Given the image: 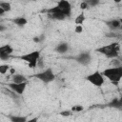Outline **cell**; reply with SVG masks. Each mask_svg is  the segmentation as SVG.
<instances>
[{"label": "cell", "instance_id": "cell-1", "mask_svg": "<svg viewBox=\"0 0 122 122\" xmlns=\"http://www.w3.org/2000/svg\"><path fill=\"white\" fill-rule=\"evenodd\" d=\"M120 50H121L120 44L118 42L114 41L108 45H104V46L97 48L95 50V51L99 52L100 54L104 55L105 57H107L109 59H112V58L118 57L120 55Z\"/></svg>", "mask_w": 122, "mask_h": 122}, {"label": "cell", "instance_id": "cell-2", "mask_svg": "<svg viewBox=\"0 0 122 122\" xmlns=\"http://www.w3.org/2000/svg\"><path fill=\"white\" fill-rule=\"evenodd\" d=\"M47 13H53V12H60L65 14L67 17H70L72 12L71 4L69 0H58L57 4L54 7H51L45 10Z\"/></svg>", "mask_w": 122, "mask_h": 122}, {"label": "cell", "instance_id": "cell-3", "mask_svg": "<svg viewBox=\"0 0 122 122\" xmlns=\"http://www.w3.org/2000/svg\"><path fill=\"white\" fill-rule=\"evenodd\" d=\"M102 73L112 83L117 85L121 81V79H122V66L111 67V68L105 69L102 71Z\"/></svg>", "mask_w": 122, "mask_h": 122}, {"label": "cell", "instance_id": "cell-4", "mask_svg": "<svg viewBox=\"0 0 122 122\" xmlns=\"http://www.w3.org/2000/svg\"><path fill=\"white\" fill-rule=\"evenodd\" d=\"M40 57H41L40 51H32L27 52V53L19 56V58L21 60H23L24 62H26L28 64L29 68H30V69L37 68V62Z\"/></svg>", "mask_w": 122, "mask_h": 122}, {"label": "cell", "instance_id": "cell-5", "mask_svg": "<svg viewBox=\"0 0 122 122\" xmlns=\"http://www.w3.org/2000/svg\"><path fill=\"white\" fill-rule=\"evenodd\" d=\"M33 76L36 79L40 80L41 82H43L45 84H49V83L54 81L55 78H56V74L54 73L52 68H51V67H48L46 69H43L41 71L37 72Z\"/></svg>", "mask_w": 122, "mask_h": 122}, {"label": "cell", "instance_id": "cell-6", "mask_svg": "<svg viewBox=\"0 0 122 122\" xmlns=\"http://www.w3.org/2000/svg\"><path fill=\"white\" fill-rule=\"evenodd\" d=\"M86 80L89 83H91L92 86L100 88L105 83V76L103 75L102 71H94L93 72H92V73H90L86 76Z\"/></svg>", "mask_w": 122, "mask_h": 122}, {"label": "cell", "instance_id": "cell-7", "mask_svg": "<svg viewBox=\"0 0 122 122\" xmlns=\"http://www.w3.org/2000/svg\"><path fill=\"white\" fill-rule=\"evenodd\" d=\"M92 59V54H91L89 51H82V52L78 53V54L74 57V60H75L78 64H80V65H82V66H85V67H86V66H89V65L91 64Z\"/></svg>", "mask_w": 122, "mask_h": 122}, {"label": "cell", "instance_id": "cell-8", "mask_svg": "<svg viewBox=\"0 0 122 122\" xmlns=\"http://www.w3.org/2000/svg\"><path fill=\"white\" fill-rule=\"evenodd\" d=\"M27 86H28V82H22V83L10 82V83H8V88L10 89L11 91H13L18 95H23L24 94V92L27 89Z\"/></svg>", "mask_w": 122, "mask_h": 122}, {"label": "cell", "instance_id": "cell-9", "mask_svg": "<svg viewBox=\"0 0 122 122\" xmlns=\"http://www.w3.org/2000/svg\"><path fill=\"white\" fill-rule=\"evenodd\" d=\"M13 52V48L7 44V45H3L0 47V59L1 61H6L10 58V54Z\"/></svg>", "mask_w": 122, "mask_h": 122}, {"label": "cell", "instance_id": "cell-10", "mask_svg": "<svg viewBox=\"0 0 122 122\" xmlns=\"http://www.w3.org/2000/svg\"><path fill=\"white\" fill-rule=\"evenodd\" d=\"M106 26L111 31H120V19L113 18L106 21Z\"/></svg>", "mask_w": 122, "mask_h": 122}, {"label": "cell", "instance_id": "cell-11", "mask_svg": "<svg viewBox=\"0 0 122 122\" xmlns=\"http://www.w3.org/2000/svg\"><path fill=\"white\" fill-rule=\"evenodd\" d=\"M69 51H70V45H69V43H67L65 41L58 43L54 48V51L59 53V54H65Z\"/></svg>", "mask_w": 122, "mask_h": 122}, {"label": "cell", "instance_id": "cell-12", "mask_svg": "<svg viewBox=\"0 0 122 122\" xmlns=\"http://www.w3.org/2000/svg\"><path fill=\"white\" fill-rule=\"evenodd\" d=\"M12 23H14L17 27L19 28H24L27 24H28V19L25 17V16H18V17H15L13 18L12 20Z\"/></svg>", "mask_w": 122, "mask_h": 122}, {"label": "cell", "instance_id": "cell-13", "mask_svg": "<svg viewBox=\"0 0 122 122\" xmlns=\"http://www.w3.org/2000/svg\"><path fill=\"white\" fill-rule=\"evenodd\" d=\"M11 82L14 83H22V82H28V79L26 77V75L22 74V73H13L11 75Z\"/></svg>", "mask_w": 122, "mask_h": 122}, {"label": "cell", "instance_id": "cell-14", "mask_svg": "<svg viewBox=\"0 0 122 122\" xmlns=\"http://www.w3.org/2000/svg\"><path fill=\"white\" fill-rule=\"evenodd\" d=\"M109 107L111 108H114V109H118L120 111H122V95L120 96V98H114L112 99L109 104Z\"/></svg>", "mask_w": 122, "mask_h": 122}, {"label": "cell", "instance_id": "cell-15", "mask_svg": "<svg viewBox=\"0 0 122 122\" xmlns=\"http://www.w3.org/2000/svg\"><path fill=\"white\" fill-rule=\"evenodd\" d=\"M48 17L51 18V20H55V21H64L66 20L68 17L60 12H53V13H48Z\"/></svg>", "mask_w": 122, "mask_h": 122}, {"label": "cell", "instance_id": "cell-16", "mask_svg": "<svg viewBox=\"0 0 122 122\" xmlns=\"http://www.w3.org/2000/svg\"><path fill=\"white\" fill-rule=\"evenodd\" d=\"M8 118L11 122H27L29 120L27 116H19V115H15V114L9 115Z\"/></svg>", "mask_w": 122, "mask_h": 122}, {"label": "cell", "instance_id": "cell-17", "mask_svg": "<svg viewBox=\"0 0 122 122\" xmlns=\"http://www.w3.org/2000/svg\"><path fill=\"white\" fill-rule=\"evenodd\" d=\"M85 20H86V16H85V14H84V12H81V13H79V14L75 17L74 23H75V25H82V24L85 22Z\"/></svg>", "mask_w": 122, "mask_h": 122}, {"label": "cell", "instance_id": "cell-18", "mask_svg": "<svg viewBox=\"0 0 122 122\" xmlns=\"http://www.w3.org/2000/svg\"><path fill=\"white\" fill-rule=\"evenodd\" d=\"M0 8H2L6 12H10L11 10V4L8 1H1L0 2Z\"/></svg>", "mask_w": 122, "mask_h": 122}, {"label": "cell", "instance_id": "cell-19", "mask_svg": "<svg viewBox=\"0 0 122 122\" xmlns=\"http://www.w3.org/2000/svg\"><path fill=\"white\" fill-rule=\"evenodd\" d=\"M45 38H46V35H45L44 33H41V34H38V35L33 36V37H32V41H33L34 43H36V44H41V43L44 42Z\"/></svg>", "mask_w": 122, "mask_h": 122}, {"label": "cell", "instance_id": "cell-20", "mask_svg": "<svg viewBox=\"0 0 122 122\" xmlns=\"http://www.w3.org/2000/svg\"><path fill=\"white\" fill-rule=\"evenodd\" d=\"M111 65H112V67L122 66V58H120V57L118 56V57H115V58L111 59Z\"/></svg>", "mask_w": 122, "mask_h": 122}, {"label": "cell", "instance_id": "cell-21", "mask_svg": "<svg viewBox=\"0 0 122 122\" xmlns=\"http://www.w3.org/2000/svg\"><path fill=\"white\" fill-rule=\"evenodd\" d=\"M10 70V65H8V64H1V65H0V73H1L2 75L6 74Z\"/></svg>", "mask_w": 122, "mask_h": 122}, {"label": "cell", "instance_id": "cell-22", "mask_svg": "<svg viewBox=\"0 0 122 122\" xmlns=\"http://www.w3.org/2000/svg\"><path fill=\"white\" fill-rule=\"evenodd\" d=\"M71 110L74 113H75V112H81L84 111V107H83L82 105H80V104H76V105L71 106Z\"/></svg>", "mask_w": 122, "mask_h": 122}, {"label": "cell", "instance_id": "cell-23", "mask_svg": "<svg viewBox=\"0 0 122 122\" xmlns=\"http://www.w3.org/2000/svg\"><path fill=\"white\" fill-rule=\"evenodd\" d=\"M74 112L70 109V110H64V111H61L60 112H59V114L61 115V116H63V117H69V116H71L72 114H73Z\"/></svg>", "mask_w": 122, "mask_h": 122}, {"label": "cell", "instance_id": "cell-24", "mask_svg": "<svg viewBox=\"0 0 122 122\" xmlns=\"http://www.w3.org/2000/svg\"><path fill=\"white\" fill-rule=\"evenodd\" d=\"M79 8H80V10H86L90 9L91 7L89 6V4L87 3V1H86V0H83V1L80 3V5H79Z\"/></svg>", "mask_w": 122, "mask_h": 122}, {"label": "cell", "instance_id": "cell-25", "mask_svg": "<svg viewBox=\"0 0 122 122\" xmlns=\"http://www.w3.org/2000/svg\"><path fill=\"white\" fill-rule=\"evenodd\" d=\"M87 3L89 4V6L91 8H93V7H96L97 5H99L100 3V0H86Z\"/></svg>", "mask_w": 122, "mask_h": 122}, {"label": "cell", "instance_id": "cell-26", "mask_svg": "<svg viewBox=\"0 0 122 122\" xmlns=\"http://www.w3.org/2000/svg\"><path fill=\"white\" fill-rule=\"evenodd\" d=\"M82 31H83V26H82V25H75L74 32L80 34V33H82Z\"/></svg>", "mask_w": 122, "mask_h": 122}, {"label": "cell", "instance_id": "cell-27", "mask_svg": "<svg viewBox=\"0 0 122 122\" xmlns=\"http://www.w3.org/2000/svg\"><path fill=\"white\" fill-rule=\"evenodd\" d=\"M37 68L38 69H45V65H44V59L42 58V57H40L39 58V60H38V62H37Z\"/></svg>", "mask_w": 122, "mask_h": 122}, {"label": "cell", "instance_id": "cell-28", "mask_svg": "<svg viewBox=\"0 0 122 122\" xmlns=\"http://www.w3.org/2000/svg\"><path fill=\"white\" fill-rule=\"evenodd\" d=\"M6 30V27L3 25V23L0 24V31H5Z\"/></svg>", "mask_w": 122, "mask_h": 122}, {"label": "cell", "instance_id": "cell-29", "mask_svg": "<svg viewBox=\"0 0 122 122\" xmlns=\"http://www.w3.org/2000/svg\"><path fill=\"white\" fill-rule=\"evenodd\" d=\"M5 13H6V11H5L2 8H0V16H1V17H2V16H4V14H5Z\"/></svg>", "mask_w": 122, "mask_h": 122}, {"label": "cell", "instance_id": "cell-30", "mask_svg": "<svg viewBox=\"0 0 122 122\" xmlns=\"http://www.w3.org/2000/svg\"><path fill=\"white\" fill-rule=\"evenodd\" d=\"M37 120H38V118H37V117H35V118H31V119H29L28 121H29V122H34V121H37Z\"/></svg>", "mask_w": 122, "mask_h": 122}, {"label": "cell", "instance_id": "cell-31", "mask_svg": "<svg viewBox=\"0 0 122 122\" xmlns=\"http://www.w3.org/2000/svg\"><path fill=\"white\" fill-rule=\"evenodd\" d=\"M112 2H114L115 4H120L121 2H122V0H112Z\"/></svg>", "mask_w": 122, "mask_h": 122}, {"label": "cell", "instance_id": "cell-32", "mask_svg": "<svg viewBox=\"0 0 122 122\" xmlns=\"http://www.w3.org/2000/svg\"><path fill=\"white\" fill-rule=\"evenodd\" d=\"M119 19H120V31H122V17H120Z\"/></svg>", "mask_w": 122, "mask_h": 122}, {"label": "cell", "instance_id": "cell-33", "mask_svg": "<svg viewBox=\"0 0 122 122\" xmlns=\"http://www.w3.org/2000/svg\"><path fill=\"white\" fill-rule=\"evenodd\" d=\"M57 1H58V0H57Z\"/></svg>", "mask_w": 122, "mask_h": 122}, {"label": "cell", "instance_id": "cell-34", "mask_svg": "<svg viewBox=\"0 0 122 122\" xmlns=\"http://www.w3.org/2000/svg\"><path fill=\"white\" fill-rule=\"evenodd\" d=\"M121 58H122V57H121Z\"/></svg>", "mask_w": 122, "mask_h": 122}]
</instances>
